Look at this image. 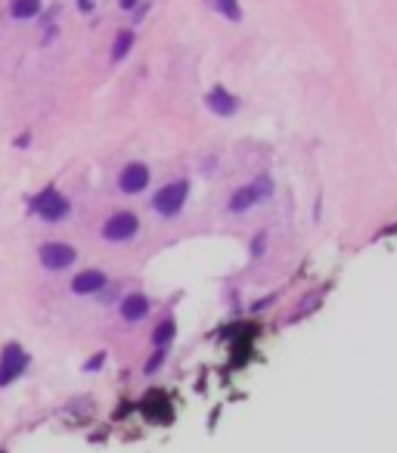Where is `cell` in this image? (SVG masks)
I'll return each instance as SVG.
<instances>
[{
    "mask_svg": "<svg viewBox=\"0 0 397 453\" xmlns=\"http://www.w3.org/2000/svg\"><path fill=\"white\" fill-rule=\"evenodd\" d=\"M273 177L270 174H258L255 181H249L246 186H239V190H233L230 202H227V208H230V215H246V211H251L258 202H264L273 196Z\"/></svg>",
    "mask_w": 397,
    "mask_h": 453,
    "instance_id": "cell-1",
    "label": "cell"
},
{
    "mask_svg": "<svg viewBox=\"0 0 397 453\" xmlns=\"http://www.w3.org/2000/svg\"><path fill=\"white\" fill-rule=\"evenodd\" d=\"M187 199H190V181L187 177H177V181L165 183L162 190L152 196V208L162 218H177L183 211V205H187Z\"/></svg>",
    "mask_w": 397,
    "mask_h": 453,
    "instance_id": "cell-2",
    "label": "cell"
},
{
    "mask_svg": "<svg viewBox=\"0 0 397 453\" xmlns=\"http://www.w3.org/2000/svg\"><path fill=\"white\" fill-rule=\"evenodd\" d=\"M31 211H35L38 218H44L47 224H56V220L69 218L72 205H69V199H65L62 193L56 190V186H47L44 193H38L35 199H31Z\"/></svg>",
    "mask_w": 397,
    "mask_h": 453,
    "instance_id": "cell-3",
    "label": "cell"
},
{
    "mask_svg": "<svg viewBox=\"0 0 397 453\" xmlns=\"http://www.w3.org/2000/svg\"><path fill=\"white\" fill-rule=\"evenodd\" d=\"M137 230H140V220L134 211H115L103 224V239L106 243H128V239L137 236Z\"/></svg>",
    "mask_w": 397,
    "mask_h": 453,
    "instance_id": "cell-4",
    "label": "cell"
},
{
    "mask_svg": "<svg viewBox=\"0 0 397 453\" xmlns=\"http://www.w3.org/2000/svg\"><path fill=\"white\" fill-rule=\"evenodd\" d=\"M28 366V354H25L22 345H6L4 354H0V388H6L13 379H19Z\"/></svg>",
    "mask_w": 397,
    "mask_h": 453,
    "instance_id": "cell-5",
    "label": "cell"
},
{
    "mask_svg": "<svg viewBox=\"0 0 397 453\" xmlns=\"http://www.w3.org/2000/svg\"><path fill=\"white\" fill-rule=\"evenodd\" d=\"M38 258L47 270H65L78 261V252H75L69 243H44L40 252H38Z\"/></svg>",
    "mask_w": 397,
    "mask_h": 453,
    "instance_id": "cell-6",
    "label": "cell"
},
{
    "mask_svg": "<svg viewBox=\"0 0 397 453\" xmlns=\"http://www.w3.org/2000/svg\"><path fill=\"white\" fill-rule=\"evenodd\" d=\"M205 106H208V112L217 118H233L239 112V97L227 90L224 84H214V87L205 93Z\"/></svg>",
    "mask_w": 397,
    "mask_h": 453,
    "instance_id": "cell-7",
    "label": "cell"
},
{
    "mask_svg": "<svg viewBox=\"0 0 397 453\" xmlns=\"http://www.w3.org/2000/svg\"><path fill=\"white\" fill-rule=\"evenodd\" d=\"M149 186V168L143 165V161H128V165L121 168V174H118V190L128 193V196H137Z\"/></svg>",
    "mask_w": 397,
    "mask_h": 453,
    "instance_id": "cell-8",
    "label": "cell"
},
{
    "mask_svg": "<svg viewBox=\"0 0 397 453\" xmlns=\"http://www.w3.org/2000/svg\"><path fill=\"white\" fill-rule=\"evenodd\" d=\"M149 298L143 295V292H131V295H124L121 298V320L124 323H140V320H146L149 317Z\"/></svg>",
    "mask_w": 397,
    "mask_h": 453,
    "instance_id": "cell-9",
    "label": "cell"
},
{
    "mask_svg": "<svg viewBox=\"0 0 397 453\" xmlns=\"http://www.w3.org/2000/svg\"><path fill=\"white\" fill-rule=\"evenodd\" d=\"M106 289V273L103 270H84L72 279V292L75 295H97Z\"/></svg>",
    "mask_w": 397,
    "mask_h": 453,
    "instance_id": "cell-10",
    "label": "cell"
},
{
    "mask_svg": "<svg viewBox=\"0 0 397 453\" xmlns=\"http://www.w3.org/2000/svg\"><path fill=\"white\" fill-rule=\"evenodd\" d=\"M134 41H137V34H134V28H121L115 34L112 41V63H121L124 56L134 50Z\"/></svg>",
    "mask_w": 397,
    "mask_h": 453,
    "instance_id": "cell-11",
    "label": "cell"
},
{
    "mask_svg": "<svg viewBox=\"0 0 397 453\" xmlns=\"http://www.w3.org/2000/svg\"><path fill=\"white\" fill-rule=\"evenodd\" d=\"M10 16L13 19H35V16H40V0H10Z\"/></svg>",
    "mask_w": 397,
    "mask_h": 453,
    "instance_id": "cell-12",
    "label": "cell"
},
{
    "mask_svg": "<svg viewBox=\"0 0 397 453\" xmlns=\"http://www.w3.org/2000/svg\"><path fill=\"white\" fill-rule=\"evenodd\" d=\"M211 10L224 16L227 22H242V6L239 0H211Z\"/></svg>",
    "mask_w": 397,
    "mask_h": 453,
    "instance_id": "cell-13",
    "label": "cell"
},
{
    "mask_svg": "<svg viewBox=\"0 0 397 453\" xmlns=\"http://www.w3.org/2000/svg\"><path fill=\"white\" fill-rule=\"evenodd\" d=\"M174 332H177V326H174V320L168 317V320H162L156 326V332H152V345L156 348H168L174 341Z\"/></svg>",
    "mask_w": 397,
    "mask_h": 453,
    "instance_id": "cell-14",
    "label": "cell"
},
{
    "mask_svg": "<svg viewBox=\"0 0 397 453\" xmlns=\"http://www.w3.org/2000/svg\"><path fill=\"white\" fill-rule=\"evenodd\" d=\"M165 357H168V348H156V354H152L149 361H146V366H143V373H146V375H156L158 370H162Z\"/></svg>",
    "mask_w": 397,
    "mask_h": 453,
    "instance_id": "cell-15",
    "label": "cell"
},
{
    "mask_svg": "<svg viewBox=\"0 0 397 453\" xmlns=\"http://www.w3.org/2000/svg\"><path fill=\"white\" fill-rule=\"evenodd\" d=\"M264 245H267V233H258L251 239V258H261V255H264Z\"/></svg>",
    "mask_w": 397,
    "mask_h": 453,
    "instance_id": "cell-16",
    "label": "cell"
},
{
    "mask_svg": "<svg viewBox=\"0 0 397 453\" xmlns=\"http://www.w3.org/2000/svg\"><path fill=\"white\" fill-rule=\"evenodd\" d=\"M106 363V354L103 351H99L97 357H90V361L87 363H84V370H87V373H94V370H99V366H103Z\"/></svg>",
    "mask_w": 397,
    "mask_h": 453,
    "instance_id": "cell-17",
    "label": "cell"
},
{
    "mask_svg": "<svg viewBox=\"0 0 397 453\" xmlns=\"http://www.w3.org/2000/svg\"><path fill=\"white\" fill-rule=\"evenodd\" d=\"M137 4H140V0H118V6H121V10H124V13H131V10H134V6H137Z\"/></svg>",
    "mask_w": 397,
    "mask_h": 453,
    "instance_id": "cell-18",
    "label": "cell"
},
{
    "mask_svg": "<svg viewBox=\"0 0 397 453\" xmlns=\"http://www.w3.org/2000/svg\"><path fill=\"white\" fill-rule=\"evenodd\" d=\"M78 10L81 13H90V10H94V0H78Z\"/></svg>",
    "mask_w": 397,
    "mask_h": 453,
    "instance_id": "cell-19",
    "label": "cell"
},
{
    "mask_svg": "<svg viewBox=\"0 0 397 453\" xmlns=\"http://www.w3.org/2000/svg\"><path fill=\"white\" fill-rule=\"evenodd\" d=\"M28 140H31V134H28V131H25V134L19 137V140H16V146H28Z\"/></svg>",
    "mask_w": 397,
    "mask_h": 453,
    "instance_id": "cell-20",
    "label": "cell"
}]
</instances>
